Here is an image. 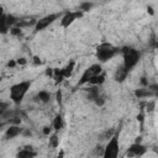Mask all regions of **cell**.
Wrapping results in <instances>:
<instances>
[{"label":"cell","instance_id":"cell-13","mask_svg":"<svg viewBox=\"0 0 158 158\" xmlns=\"http://www.w3.org/2000/svg\"><path fill=\"white\" fill-rule=\"evenodd\" d=\"M10 28H11V25L9 23L7 14L4 12L2 15H0V33L6 35L7 32H10Z\"/></svg>","mask_w":158,"mask_h":158},{"label":"cell","instance_id":"cell-9","mask_svg":"<svg viewBox=\"0 0 158 158\" xmlns=\"http://www.w3.org/2000/svg\"><path fill=\"white\" fill-rule=\"evenodd\" d=\"M147 152V147L143 146L141 142H135L130 146V148L127 149L126 154L131 156V157H138V156H143Z\"/></svg>","mask_w":158,"mask_h":158},{"label":"cell","instance_id":"cell-21","mask_svg":"<svg viewBox=\"0 0 158 158\" xmlns=\"http://www.w3.org/2000/svg\"><path fill=\"white\" fill-rule=\"evenodd\" d=\"M91 7H93V4H91V2H81V4L79 5L78 10H80V11L85 12V11H89Z\"/></svg>","mask_w":158,"mask_h":158},{"label":"cell","instance_id":"cell-2","mask_svg":"<svg viewBox=\"0 0 158 158\" xmlns=\"http://www.w3.org/2000/svg\"><path fill=\"white\" fill-rule=\"evenodd\" d=\"M120 53L122 54V65L131 72L141 60V52L133 47L125 46L120 48Z\"/></svg>","mask_w":158,"mask_h":158},{"label":"cell","instance_id":"cell-14","mask_svg":"<svg viewBox=\"0 0 158 158\" xmlns=\"http://www.w3.org/2000/svg\"><path fill=\"white\" fill-rule=\"evenodd\" d=\"M74 69H75V62H74V60H72V62L67 63L63 68H60V73H62V75L64 77V79H68V78H70V77H72V74H73Z\"/></svg>","mask_w":158,"mask_h":158},{"label":"cell","instance_id":"cell-4","mask_svg":"<svg viewBox=\"0 0 158 158\" xmlns=\"http://www.w3.org/2000/svg\"><path fill=\"white\" fill-rule=\"evenodd\" d=\"M118 136H120V131L115 132L111 136V138L109 139V142L106 143V146L104 148V152H102L104 158H116L118 156V152H120Z\"/></svg>","mask_w":158,"mask_h":158},{"label":"cell","instance_id":"cell-11","mask_svg":"<svg viewBox=\"0 0 158 158\" xmlns=\"http://www.w3.org/2000/svg\"><path fill=\"white\" fill-rule=\"evenodd\" d=\"M128 74H130V72L122 64H120L117 67V69L115 70V73H114V80L117 81V83H122V81L126 80V78H127Z\"/></svg>","mask_w":158,"mask_h":158},{"label":"cell","instance_id":"cell-17","mask_svg":"<svg viewBox=\"0 0 158 158\" xmlns=\"http://www.w3.org/2000/svg\"><path fill=\"white\" fill-rule=\"evenodd\" d=\"M64 126V120H63V116L60 114H57L56 117L53 118V122H52V128L57 132H59Z\"/></svg>","mask_w":158,"mask_h":158},{"label":"cell","instance_id":"cell-7","mask_svg":"<svg viewBox=\"0 0 158 158\" xmlns=\"http://www.w3.org/2000/svg\"><path fill=\"white\" fill-rule=\"evenodd\" d=\"M83 11L77 10V11H67L65 14H63L60 16V27L63 28H68L69 26H72L78 19L83 17Z\"/></svg>","mask_w":158,"mask_h":158},{"label":"cell","instance_id":"cell-18","mask_svg":"<svg viewBox=\"0 0 158 158\" xmlns=\"http://www.w3.org/2000/svg\"><path fill=\"white\" fill-rule=\"evenodd\" d=\"M135 96L138 98V99H143V98H149V96H153L154 93L151 90V89H136L133 91Z\"/></svg>","mask_w":158,"mask_h":158},{"label":"cell","instance_id":"cell-1","mask_svg":"<svg viewBox=\"0 0 158 158\" xmlns=\"http://www.w3.org/2000/svg\"><path fill=\"white\" fill-rule=\"evenodd\" d=\"M120 53V48L110 42H101L95 48V57L99 63H106Z\"/></svg>","mask_w":158,"mask_h":158},{"label":"cell","instance_id":"cell-3","mask_svg":"<svg viewBox=\"0 0 158 158\" xmlns=\"http://www.w3.org/2000/svg\"><path fill=\"white\" fill-rule=\"evenodd\" d=\"M32 85V80H22L10 86V100L19 106Z\"/></svg>","mask_w":158,"mask_h":158},{"label":"cell","instance_id":"cell-23","mask_svg":"<svg viewBox=\"0 0 158 158\" xmlns=\"http://www.w3.org/2000/svg\"><path fill=\"white\" fill-rule=\"evenodd\" d=\"M10 33L14 35V36H20L21 35V28L17 27V26H14V27L10 28Z\"/></svg>","mask_w":158,"mask_h":158},{"label":"cell","instance_id":"cell-29","mask_svg":"<svg viewBox=\"0 0 158 158\" xmlns=\"http://www.w3.org/2000/svg\"><path fill=\"white\" fill-rule=\"evenodd\" d=\"M21 135H22V136H31L32 133H31V131H30V130L22 128V132H21Z\"/></svg>","mask_w":158,"mask_h":158},{"label":"cell","instance_id":"cell-5","mask_svg":"<svg viewBox=\"0 0 158 158\" xmlns=\"http://www.w3.org/2000/svg\"><path fill=\"white\" fill-rule=\"evenodd\" d=\"M62 16V14L59 12H54V14H49V15H46L38 20H36V23L33 25V32H40V31H43L44 28H47L49 25H52L56 20H58L59 17Z\"/></svg>","mask_w":158,"mask_h":158},{"label":"cell","instance_id":"cell-31","mask_svg":"<svg viewBox=\"0 0 158 158\" xmlns=\"http://www.w3.org/2000/svg\"><path fill=\"white\" fill-rule=\"evenodd\" d=\"M33 62H35V64H41V59L38 58V57H33Z\"/></svg>","mask_w":158,"mask_h":158},{"label":"cell","instance_id":"cell-26","mask_svg":"<svg viewBox=\"0 0 158 158\" xmlns=\"http://www.w3.org/2000/svg\"><path fill=\"white\" fill-rule=\"evenodd\" d=\"M154 101H149L148 104H147V110L148 111H153V109H154Z\"/></svg>","mask_w":158,"mask_h":158},{"label":"cell","instance_id":"cell-33","mask_svg":"<svg viewBox=\"0 0 158 158\" xmlns=\"http://www.w3.org/2000/svg\"><path fill=\"white\" fill-rule=\"evenodd\" d=\"M5 123H6V122H2V121H1V122H0V130H1V127H2V126H4V125H5Z\"/></svg>","mask_w":158,"mask_h":158},{"label":"cell","instance_id":"cell-20","mask_svg":"<svg viewBox=\"0 0 158 158\" xmlns=\"http://www.w3.org/2000/svg\"><path fill=\"white\" fill-rule=\"evenodd\" d=\"M53 79H54V83L56 84H59V83H62L63 80H64V77L62 75V73H60V69H58V68H54L53 69Z\"/></svg>","mask_w":158,"mask_h":158},{"label":"cell","instance_id":"cell-32","mask_svg":"<svg viewBox=\"0 0 158 158\" xmlns=\"http://www.w3.org/2000/svg\"><path fill=\"white\" fill-rule=\"evenodd\" d=\"M2 14H4V9L0 6V15H2Z\"/></svg>","mask_w":158,"mask_h":158},{"label":"cell","instance_id":"cell-24","mask_svg":"<svg viewBox=\"0 0 158 158\" xmlns=\"http://www.w3.org/2000/svg\"><path fill=\"white\" fill-rule=\"evenodd\" d=\"M51 131H52V127H49V126H44L43 130H42V132H43L44 136H49L51 135Z\"/></svg>","mask_w":158,"mask_h":158},{"label":"cell","instance_id":"cell-8","mask_svg":"<svg viewBox=\"0 0 158 158\" xmlns=\"http://www.w3.org/2000/svg\"><path fill=\"white\" fill-rule=\"evenodd\" d=\"M86 96H88V99H89L91 102H94L96 106H102L104 102H105V98H104L101 90L99 89V86L93 85L91 88L86 89Z\"/></svg>","mask_w":158,"mask_h":158},{"label":"cell","instance_id":"cell-15","mask_svg":"<svg viewBox=\"0 0 158 158\" xmlns=\"http://www.w3.org/2000/svg\"><path fill=\"white\" fill-rule=\"evenodd\" d=\"M33 99H35L36 101H38V102L48 104V102L51 101V93L47 91V90H41V91H38V93L35 95Z\"/></svg>","mask_w":158,"mask_h":158},{"label":"cell","instance_id":"cell-19","mask_svg":"<svg viewBox=\"0 0 158 158\" xmlns=\"http://www.w3.org/2000/svg\"><path fill=\"white\" fill-rule=\"evenodd\" d=\"M48 144H49L52 148H57V147L59 146V136H58V132H57V131H54L53 133L49 135Z\"/></svg>","mask_w":158,"mask_h":158},{"label":"cell","instance_id":"cell-27","mask_svg":"<svg viewBox=\"0 0 158 158\" xmlns=\"http://www.w3.org/2000/svg\"><path fill=\"white\" fill-rule=\"evenodd\" d=\"M26 62H27V60H26L25 58H19V59L16 60V63H17L19 65H25V64H26Z\"/></svg>","mask_w":158,"mask_h":158},{"label":"cell","instance_id":"cell-25","mask_svg":"<svg viewBox=\"0 0 158 158\" xmlns=\"http://www.w3.org/2000/svg\"><path fill=\"white\" fill-rule=\"evenodd\" d=\"M56 98H57L58 104H62V91H60V89L57 90V93H56Z\"/></svg>","mask_w":158,"mask_h":158},{"label":"cell","instance_id":"cell-22","mask_svg":"<svg viewBox=\"0 0 158 158\" xmlns=\"http://www.w3.org/2000/svg\"><path fill=\"white\" fill-rule=\"evenodd\" d=\"M10 107V104L9 102H6V101H2V100H0V116L7 110Z\"/></svg>","mask_w":158,"mask_h":158},{"label":"cell","instance_id":"cell-28","mask_svg":"<svg viewBox=\"0 0 158 158\" xmlns=\"http://www.w3.org/2000/svg\"><path fill=\"white\" fill-rule=\"evenodd\" d=\"M6 65H7L9 68H14L15 65H17V63H16V60H12V59H11V60H9V62H7V64H6Z\"/></svg>","mask_w":158,"mask_h":158},{"label":"cell","instance_id":"cell-16","mask_svg":"<svg viewBox=\"0 0 158 158\" xmlns=\"http://www.w3.org/2000/svg\"><path fill=\"white\" fill-rule=\"evenodd\" d=\"M105 74L104 73H100V74H96V75H93L86 84H90V85H95V86H100L101 84H104L105 81Z\"/></svg>","mask_w":158,"mask_h":158},{"label":"cell","instance_id":"cell-30","mask_svg":"<svg viewBox=\"0 0 158 158\" xmlns=\"http://www.w3.org/2000/svg\"><path fill=\"white\" fill-rule=\"evenodd\" d=\"M46 75H47V77H52V75H53V69H52V68H48V69L46 70Z\"/></svg>","mask_w":158,"mask_h":158},{"label":"cell","instance_id":"cell-12","mask_svg":"<svg viewBox=\"0 0 158 158\" xmlns=\"http://www.w3.org/2000/svg\"><path fill=\"white\" fill-rule=\"evenodd\" d=\"M36 156H37V152L32 148V146H25L16 153V157L19 158H32Z\"/></svg>","mask_w":158,"mask_h":158},{"label":"cell","instance_id":"cell-6","mask_svg":"<svg viewBox=\"0 0 158 158\" xmlns=\"http://www.w3.org/2000/svg\"><path fill=\"white\" fill-rule=\"evenodd\" d=\"M102 73V67H101V63H94L91 64L90 67H88L84 73L81 74L79 81H78V85H84L88 83V80L93 77V75H96V74H100Z\"/></svg>","mask_w":158,"mask_h":158},{"label":"cell","instance_id":"cell-10","mask_svg":"<svg viewBox=\"0 0 158 158\" xmlns=\"http://www.w3.org/2000/svg\"><path fill=\"white\" fill-rule=\"evenodd\" d=\"M22 132V127H20V125H16V123H10V126L6 128L5 133H4V138L6 141L9 139H12L17 136H20Z\"/></svg>","mask_w":158,"mask_h":158}]
</instances>
